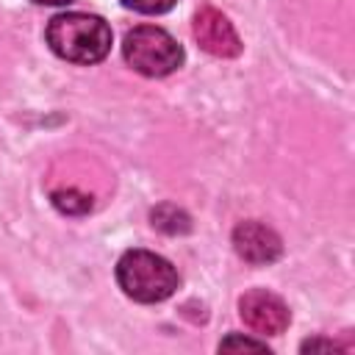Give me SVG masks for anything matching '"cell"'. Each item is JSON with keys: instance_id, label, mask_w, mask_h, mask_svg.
<instances>
[{"instance_id": "10", "label": "cell", "mask_w": 355, "mask_h": 355, "mask_svg": "<svg viewBox=\"0 0 355 355\" xmlns=\"http://www.w3.org/2000/svg\"><path fill=\"white\" fill-rule=\"evenodd\" d=\"M219 349H255V352H263L266 349V344L263 341H252V338H241V336H230V338H225L222 344H219Z\"/></svg>"}, {"instance_id": "8", "label": "cell", "mask_w": 355, "mask_h": 355, "mask_svg": "<svg viewBox=\"0 0 355 355\" xmlns=\"http://www.w3.org/2000/svg\"><path fill=\"white\" fill-rule=\"evenodd\" d=\"M53 205L69 216H80V214L92 211V197L78 189H58V191H53Z\"/></svg>"}, {"instance_id": "3", "label": "cell", "mask_w": 355, "mask_h": 355, "mask_svg": "<svg viewBox=\"0 0 355 355\" xmlns=\"http://www.w3.org/2000/svg\"><path fill=\"white\" fill-rule=\"evenodd\" d=\"M122 53L125 61L147 78H164L183 64V47L164 28L155 25H139L128 31Z\"/></svg>"}, {"instance_id": "12", "label": "cell", "mask_w": 355, "mask_h": 355, "mask_svg": "<svg viewBox=\"0 0 355 355\" xmlns=\"http://www.w3.org/2000/svg\"><path fill=\"white\" fill-rule=\"evenodd\" d=\"M31 3H39V6H67L72 0H31Z\"/></svg>"}, {"instance_id": "7", "label": "cell", "mask_w": 355, "mask_h": 355, "mask_svg": "<svg viewBox=\"0 0 355 355\" xmlns=\"http://www.w3.org/2000/svg\"><path fill=\"white\" fill-rule=\"evenodd\" d=\"M150 219H153V227H158V230H164V233H169V236H178V233H189V227H191V219H189V214H186L183 208L172 205V202H164V205H158V208L150 214Z\"/></svg>"}, {"instance_id": "9", "label": "cell", "mask_w": 355, "mask_h": 355, "mask_svg": "<svg viewBox=\"0 0 355 355\" xmlns=\"http://www.w3.org/2000/svg\"><path fill=\"white\" fill-rule=\"evenodd\" d=\"M128 8H133V11H141V14H164V11H169L178 0H122Z\"/></svg>"}, {"instance_id": "5", "label": "cell", "mask_w": 355, "mask_h": 355, "mask_svg": "<svg viewBox=\"0 0 355 355\" xmlns=\"http://www.w3.org/2000/svg\"><path fill=\"white\" fill-rule=\"evenodd\" d=\"M194 39L205 53L216 58H233L241 53V39L233 22L216 8H200L194 14Z\"/></svg>"}, {"instance_id": "4", "label": "cell", "mask_w": 355, "mask_h": 355, "mask_svg": "<svg viewBox=\"0 0 355 355\" xmlns=\"http://www.w3.org/2000/svg\"><path fill=\"white\" fill-rule=\"evenodd\" d=\"M239 313L247 327H252L261 336H280L288 327V308L286 302L263 288H252L239 300Z\"/></svg>"}, {"instance_id": "1", "label": "cell", "mask_w": 355, "mask_h": 355, "mask_svg": "<svg viewBox=\"0 0 355 355\" xmlns=\"http://www.w3.org/2000/svg\"><path fill=\"white\" fill-rule=\"evenodd\" d=\"M47 44L72 64H97L111 50V28L97 14L67 11L50 19Z\"/></svg>"}, {"instance_id": "11", "label": "cell", "mask_w": 355, "mask_h": 355, "mask_svg": "<svg viewBox=\"0 0 355 355\" xmlns=\"http://www.w3.org/2000/svg\"><path fill=\"white\" fill-rule=\"evenodd\" d=\"M313 349H338V347L333 341H322V338H313V341L302 344V352H313Z\"/></svg>"}, {"instance_id": "2", "label": "cell", "mask_w": 355, "mask_h": 355, "mask_svg": "<svg viewBox=\"0 0 355 355\" xmlns=\"http://www.w3.org/2000/svg\"><path fill=\"white\" fill-rule=\"evenodd\" d=\"M116 280L136 302H161L178 288L175 266L150 250H128L116 263Z\"/></svg>"}, {"instance_id": "6", "label": "cell", "mask_w": 355, "mask_h": 355, "mask_svg": "<svg viewBox=\"0 0 355 355\" xmlns=\"http://www.w3.org/2000/svg\"><path fill=\"white\" fill-rule=\"evenodd\" d=\"M233 247L252 266H266L283 255L280 236L261 222H241L233 230Z\"/></svg>"}]
</instances>
